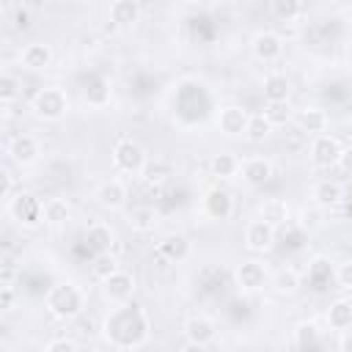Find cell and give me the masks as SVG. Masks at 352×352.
Instances as JSON below:
<instances>
[{
    "instance_id": "6da1fadb",
    "label": "cell",
    "mask_w": 352,
    "mask_h": 352,
    "mask_svg": "<svg viewBox=\"0 0 352 352\" xmlns=\"http://www.w3.org/2000/svg\"><path fill=\"white\" fill-rule=\"evenodd\" d=\"M148 330H151V322H148L146 311L135 302H124V305L113 308L102 324L104 341L118 349H135V346L146 344Z\"/></svg>"
},
{
    "instance_id": "7a4b0ae2",
    "label": "cell",
    "mask_w": 352,
    "mask_h": 352,
    "mask_svg": "<svg viewBox=\"0 0 352 352\" xmlns=\"http://www.w3.org/2000/svg\"><path fill=\"white\" fill-rule=\"evenodd\" d=\"M44 305H47V311H50L52 316H58V319H74V316L82 311V305H85V292H82L77 283L63 280V283H55V286L47 292Z\"/></svg>"
},
{
    "instance_id": "3957f363",
    "label": "cell",
    "mask_w": 352,
    "mask_h": 352,
    "mask_svg": "<svg viewBox=\"0 0 352 352\" xmlns=\"http://www.w3.org/2000/svg\"><path fill=\"white\" fill-rule=\"evenodd\" d=\"M30 110H33L38 118H44V121H58V118H63L66 110H69V96H66L63 88L47 85V88H41V91L33 94Z\"/></svg>"
},
{
    "instance_id": "277c9868",
    "label": "cell",
    "mask_w": 352,
    "mask_h": 352,
    "mask_svg": "<svg viewBox=\"0 0 352 352\" xmlns=\"http://www.w3.org/2000/svg\"><path fill=\"white\" fill-rule=\"evenodd\" d=\"M6 209H8V214L19 223V226H25V228H36V226H41L44 223V204L33 195V192H14L8 201H6Z\"/></svg>"
},
{
    "instance_id": "5b68a950",
    "label": "cell",
    "mask_w": 352,
    "mask_h": 352,
    "mask_svg": "<svg viewBox=\"0 0 352 352\" xmlns=\"http://www.w3.org/2000/svg\"><path fill=\"white\" fill-rule=\"evenodd\" d=\"M146 148L135 138H121L113 148V165L124 173H140L146 168Z\"/></svg>"
},
{
    "instance_id": "8992f818",
    "label": "cell",
    "mask_w": 352,
    "mask_h": 352,
    "mask_svg": "<svg viewBox=\"0 0 352 352\" xmlns=\"http://www.w3.org/2000/svg\"><path fill=\"white\" fill-rule=\"evenodd\" d=\"M102 294L107 302L113 305H124L132 300L135 294V275L126 272V270H118L116 275H110L107 280H102Z\"/></svg>"
},
{
    "instance_id": "52a82bcc",
    "label": "cell",
    "mask_w": 352,
    "mask_h": 352,
    "mask_svg": "<svg viewBox=\"0 0 352 352\" xmlns=\"http://www.w3.org/2000/svg\"><path fill=\"white\" fill-rule=\"evenodd\" d=\"M201 209L209 220H228L234 214V195L226 187H212V190H206Z\"/></svg>"
},
{
    "instance_id": "ba28073f",
    "label": "cell",
    "mask_w": 352,
    "mask_h": 352,
    "mask_svg": "<svg viewBox=\"0 0 352 352\" xmlns=\"http://www.w3.org/2000/svg\"><path fill=\"white\" fill-rule=\"evenodd\" d=\"M341 151H344V146L338 143V138H333L327 132L319 135V138H314V143H311V160H314L316 168H333V165H338Z\"/></svg>"
},
{
    "instance_id": "9c48e42d",
    "label": "cell",
    "mask_w": 352,
    "mask_h": 352,
    "mask_svg": "<svg viewBox=\"0 0 352 352\" xmlns=\"http://www.w3.org/2000/svg\"><path fill=\"white\" fill-rule=\"evenodd\" d=\"M250 47H253V55L258 60H264V63H272V60H278L283 55V38L275 30H258L253 36Z\"/></svg>"
},
{
    "instance_id": "30bf717a",
    "label": "cell",
    "mask_w": 352,
    "mask_h": 352,
    "mask_svg": "<svg viewBox=\"0 0 352 352\" xmlns=\"http://www.w3.org/2000/svg\"><path fill=\"white\" fill-rule=\"evenodd\" d=\"M267 280H270V272H267V267H264L261 261H256V258L242 261V264L236 267V283H239V289H245V292H258V289L267 286Z\"/></svg>"
},
{
    "instance_id": "8fae6325",
    "label": "cell",
    "mask_w": 352,
    "mask_h": 352,
    "mask_svg": "<svg viewBox=\"0 0 352 352\" xmlns=\"http://www.w3.org/2000/svg\"><path fill=\"white\" fill-rule=\"evenodd\" d=\"M272 242H275V228L267 226L264 220L256 217V220H250V223L245 226V248H248V250L264 253V250L272 248Z\"/></svg>"
},
{
    "instance_id": "7c38bea8",
    "label": "cell",
    "mask_w": 352,
    "mask_h": 352,
    "mask_svg": "<svg viewBox=\"0 0 352 352\" xmlns=\"http://www.w3.org/2000/svg\"><path fill=\"white\" fill-rule=\"evenodd\" d=\"M94 198H96V204L104 206V209H121V206L126 204V187H124L121 179H104V182L96 184Z\"/></svg>"
},
{
    "instance_id": "4fadbf2b",
    "label": "cell",
    "mask_w": 352,
    "mask_h": 352,
    "mask_svg": "<svg viewBox=\"0 0 352 352\" xmlns=\"http://www.w3.org/2000/svg\"><path fill=\"white\" fill-rule=\"evenodd\" d=\"M248 121H250V113L242 110L239 104H228V107H223L220 116H217V126H220V132H223V135H231V138L245 135Z\"/></svg>"
},
{
    "instance_id": "5bb4252c",
    "label": "cell",
    "mask_w": 352,
    "mask_h": 352,
    "mask_svg": "<svg viewBox=\"0 0 352 352\" xmlns=\"http://www.w3.org/2000/svg\"><path fill=\"white\" fill-rule=\"evenodd\" d=\"M8 154L16 165H33L38 157H41V146L33 135H16L11 143H8Z\"/></svg>"
},
{
    "instance_id": "9a60e30c",
    "label": "cell",
    "mask_w": 352,
    "mask_h": 352,
    "mask_svg": "<svg viewBox=\"0 0 352 352\" xmlns=\"http://www.w3.org/2000/svg\"><path fill=\"white\" fill-rule=\"evenodd\" d=\"M19 63L25 69H30V72H41V69H47L52 63V47L44 44V41H30V44L22 47Z\"/></svg>"
},
{
    "instance_id": "2e32d148",
    "label": "cell",
    "mask_w": 352,
    "mask_h": 352,
    "mask_svg": "<svg viewBox=\"0 0 352 352\" xmlns=\"http://www.w3.org/2000/svg\"><path fill=\"white\" fill-rule=\"evenodd\" d=\"M184 336H187V341L190 344H201V346H209L212 341H214V336H217V327H214V322L209 319V316H190L187 322H184Z\"/></svg>"
},
{
    "instance_id": "e0dca14e",
    "label": "cell",
    "mask_w": 352,
    "mask_h": 352,
    "mask_svg": "<svg viewBox=\"0 0 352 352\" xmlns=\"http://www.w3.org/2000/svg\"><path fill=\"white\" fill-rule=\"evenodd\" d=\"M311 198H314V204L322 206V209H336V206L344 204V187H341L338 182H333V179H322V182L314 184Z\"/></svg>"
},
{
    "instance_id": "ac0fdd59",
    "label": "cell",
    "mask_w": 352,
    "mask_h": 352,
    "mask_svg": "<svg viewBox=\"0 0 352 352\" xmlns=\"http://www.w3.org/2000/svg\"><path fill=\"white\" fill-rule=\"evenodd\" d=\"M157 253H160L162 258L179 264V261H184V258L192 253V242H190V236H184V234H170V236H165V239L157 245Z\"/></svg>"
},
{
    "instance_id": "d6986e66",
    "label": "cell",
    "mask_w": 352,
    "mask_h": 352,
    "mask_svg": "<svg viewBox=\"0 0 352 352\" xmlns=\"http://www.w3.org/2000/svg\"><path fill=\"white\" fill-rule=\"evenodd\" d=\"M239 173H242V179H245L248 184L258 187V184L270 182V176H272V162H270L267 157H248V160L242 162Z\"/></svg>"
},
{
    "instance_id": "ffe728a7",
    "label": "cell",
    "mask_w": 352,
    "mask_h": 352,
    "mask_svg": "<svg viewBox=\"0 0 352 352\" xmlns=\"http://www.w3.org/2000/svg\"><path fill=\"white\" fill-rule=\"evenodd\" d=\"M85 242H88V248L94 250V256L110 253V248H113V242H116V234H113V228H110L107 223H94V226H88V231H85Z\"/></svg>"
},
{
    "instance_id": "44dd1931",
    "label": "cell",
    "mask_w": 352,
    "mask_h": 352,
    "mask_svg": "<svg viewBox=\"0 0 352 352\" xmlns=\"http://www.w3.org/2000/svg\"><path fill=\"white\" fill-rule=\"evenodd\" d=\"M258 220H264V223L272 226V228L283 226V223L289 220V204H286L283 198H267V201H261V206H258Z\"/></svg>"
},
{
    "instance_id": "7402d4cb",
    "label": "cell",
    "mask_w": 352,
    "mask_h": 352,
    "mask_svg": "<svg viewBox=\"0 0 352 352\" xmlns=\"http://www.w3.org/2000/svg\"><path fill=\"white\" fill-rule=\"evenodd\" d=\"M264 99L267 102H289V91H292V85H289V77L286 74H280V72H272V74H267L264 77Z\"/></svg>"
},
{
    "instance_id": "603a6c76",
    "label": "cell",
    "mask_w": 352,
    "mask_h": 352,
    "mask_svg": "<svg viewBox=\"0 0 352 352\" xmlns=\"http://www.w3.org/2000/svg\"><path fill=\"white\" fill-rule=\"evenodd\" d=\"M327 124H330V118H327V113L322 107H305L300 113V129L308 132V135H314V138L324 135L327 132Z\"/></svg>"
},
{
    "instance_id": "cb8c5ba5",
    "label": "cell",
    "mask_w": 352,
    "mask_h": 352,
    "mask_svg": "<svg viewBox=\"0 0 352 352\" xmlns=\"http://www.w3.org/2000/svg\"><path fill=\"white\" fill-rule=\"evenodd\" d=\"M140 19V3L135 0H116L110 6V22L126 28V25H135Z\"/></svg>"
},
{
    "instance_id": "d4e9b609",
    "label": "cell",
    "mask_w": 352,
    "mask_h": 352,
    "mask_svg": "<svg viewBox=\"0 0 352 352\" xmlns=\"http://www.w3.org/2000/svg\"><path fill=\"white\" fill-rule=\"evenodd\" d=\"M239 168H242V162H239L236 154H231V151H220V154H214L212 162H209V170H212V176H217V179H234V176L239 173Z\"/></svg>"
},
{
    "instance_id": "484cf974",
    "label": "cell",
    "mask_w": 352,
    "mask_h": 352,
    "mask_svg": "<svg viewBox=\"0 0 352 352\" xmlns=\"http://www.w3.org/2000/svg\"><path fill=\"white\" fill-rule=\"evenodd\" d=\"M327 324L333 330H349L352 327V300H336L330 308H327Z\"/></svg>"
},
{
    "instance_id": "4316f807",
    "label": "cell",
    "mask_w": 352,
    "mask_h": 352,
    "mask_svg": "<svg viewBox=\"0 0 352 352\" xmlns=\"http://www.w3.org/2000/svg\"><path fill=\"white\" fill-rule=\"evenodd\" d=\"M72 217V206L66 198H50L44 204V223L50 226H66Z\"/></svg>"
},
{
    "instance_id": "83f0119b",
    "label": "cell",
    "mask_w": 352,
    "mask_h": 352,
    "mask_svg": "<svg viewBox=\"0 0 352 352\" xmlns=\"http://www.w3.org/2000/svg\"><path fill=\"white\" fill-rule=\"evenodd\" d=\"M157 209L154 206H148V204H140V206H132V212H129V226L135 228V231H151L154 226H157Z\"/></svg>"
},
{
    "instance_id": "f1b7e54d",
    "label": "cell",
    "mask_w": 352,
    "mask_h": 352,
    "mask_svg": "<svg viewBox=\"0 0 352 352\" xmlns=\"http://www.w3.org/2000/svg\"><path fill=\"white\" fill-rule=\"evenodd\" d=\"M140 173H143L146 184H165L173 176V165L165 160H151V162H146V168Z\"/></svg>"
},
{
    "instance_id": "f546056e",
    "label": "cell",
    "mask_w": 352,
    "mask_h": 352,
    "mask_svg": "<svg viewBox=\"0 0 352 352\" xmlns=\"http://www.w3.org/2000/svg\"><path fill=\"white\" fill-rule=\"evenodd\" d=\"M330 278H336V261H330L327 256H316L308 264V280L311 283H327Z\"/></svg>"
},
{
    "instance_id": "4dcf8cb0",
    "label": "cell",
    "mask_w": 352,
    "mask_h": 352,
    "mask_svg": "<svg viewBox=\"0 0 352 352\" xmlns=\"http://www.w3.org/2000/svg\"><path fill=\"white\" fill-rule=\"evenodd\" d=\"M272 289H275L278 294H294V292L300 289V275H297V270H292V267L278 270V272L272 275Z\"/></svg>"
},
{
    "instance_id": "1f68e13d",
    "label": "cell",
    "mask_w": 352,
    "mask_h": 352,
    "mask_svg": "<svg viewBox=\"0 0 352 352\" xmlns=\"http://www.w3.org/2000/svg\"><path fill=\"white\" fill-rule=\"evenodd\" d=\"M297 226L302 228V231H316V228H322L324 226V209L322 206H302L300 209V214H297Z\"/></svg>"
},
{
    "instance_id": "d6a6232c",
    "label": "cell",
    "mask_w": 352,
    "mask_h": 352,
    "mask_svg": "<svg viewBox=\"0 0 352 352\" xmlns=\"http://www.w3.org/2000/svg\"><path fill=\"white\" fill-rule=\"evenodd\" d=\"M270 129H272V124H270L261 113H253L250 121H248V129H245V140H250V143H264L267 135H270Z\"/></svg>"
},
{
    "instance_id": "836d02e7",
    "label": "cell",
    "mask_w": 352,
    "mask_h": 352,
    "mask_svg": "<svg viewBox=\"0 0 352 352\" xmlns=\"http://www.w3.org/2000/svg\"><path fill=\"white\" fill-rule=\"evenodd\" d=\"M270 11L280 22H292V19H297L302 14V3L300 0H272L270 3Z\"/></svg>"
},
{
    "instance_id": "e575fe53",
    "label": "cell",
    "mask_w": 352,
    "mask_h": 352,
    "mask_svg": "<svg viewBox=\"0 0 352 352\" xmlns=\"http://www.w3.org/2000/svg\"><path fill=\"white\" fill-rule=\"evenodd\" d=\"M261 116H264L272 126H280V124H286V121L292 118V104H289V102H267L264 110H261Z\"/></svg>"
},
{
    "instance_id": "d590c367",
    "label": "cell",
    "mask_w": 352,
    "mask_h": 352,
    "mask_svg": "<svg viewBox=\"0 0 352 352\" xmlns=\"http://www.w3.org/2000/svg\"><path fill=\"white\" fill-rule=\"evenodd\" d=\"M91 270H94V278L107 280V278H110V275H116L121 267H118V261H116V256H113V253H99V256H94Z\"/></svg>"
},
{
    "instance_id": "8d00e7d4",
    "label": "cell",
    "mask_w": 352,
    "mask_h": 352,
    "mask_svg": "<svg viewBox=\"0 0 352 352\" xmlns=\"http://www.w3.org/2000/svg\"><path fill=\"white\" fill-rule=\"evenodd\" d=\"M19 88H22V82H19V77H14V74H3L0 77V102L3 104H11L16 96H19Z\"/></svg>"
},
{
    "instance_id": "74e56055",
    "label": "cell",
    "mask_w": 352,
    "mask_h": 352,
    "mask_svg": "<svg viewBox=\"0 0 352 352\" xmlns=\"http://www.w3.org/2000/svg\"><path fill=\"white\" fill-rule=\"evenodd\" d=\"M297 344H300L302 349H308V346L319 344V330H316V324H311V322H302V324L297 327Z\"/></svg>"
},
{
    "instance_id": "f35d334b",
    "label": "cell",
    "mask_w": 352,
    "mask_h": 352,
    "mask_svg": "<svg viewBox=\"0 0 352 352\" xmlns=\"http://www.w3.org/2000/svg\"><path fill=\"white\" fill-rule=\"evenodd\" d=\"M336 280L341 289H349L352 292V261H341L336 267Z\"/></svg>"
},
{
    "instance_id": "ab89813d",
    "label": "cell",
    "mask_w": 352,
    "mask_h": 352,
    "mask_svg": "<svg viewBox=\"0 0 352 352\" xmlns=\"http://www.w3.org/2000/svg\"><path fill=\"white\" fill-rule=\"evenodd\" d=\"M44 352H77V344L72 338H52Z\"/></svg>"
},
{
    "instance_id": "60d3db41",
    "label": "cell",
    "mask_w": 352,
    "mask_h": 352,
    "mask_svg": "<svg viewBox=\"0 0 352 352\" xmlns=\"http://www.w3.org/2000/svg\"><path fill=\"white\" fill-rule=\"evenodd\" d=\"M14 302H16V292H14V286H0V308H3V311H11Z\"/></svg>"
},
{
    "instance_id": "b9f144b4",
    "label": "cell",
    "mask_w": 352,
    "mask_h": 352,
    "mask_svg": "<svg viewBox=\"0 0 352 352\" xmlns=\"http://www.w3.org/2000/svg\"><path fill=\"white\" fill-rule=\"evenodd\" d=\"M14 25H16V28H28V25H30V11H28V6H16V8H14Z\"/></svg>"
},
{
    "instance_id": "7bdbcfd3",
    "label": "cell",
    "mask_w": 352,
    "mask_h": 352,
    "mask_svg": "<svg viewBox=\"0 0 352 352\" xmlns=\"http://www.w3.org/2000/svg\"><path fill=\"white\" fill-rule=\"evenodd\" d=\"M338 168H341L346 176H352V146H346V148L341 151V157H338Z\"/></svg>"
},
{
    "instance_id": "ee69618b",
    "label": "cell",
    "mask_w": 352,
    "mask_h": 352,
    "mask_svg": "<svg viewBox=\"0 0 352 352\" xmlns=\"http://www.w3.org/2000/svg\"><path fill=\"white\" fill-rule=\"evenodd\" d=\"M0 179H3V184H0V198H6V201H8V198L14 195V192H11V187H14V184H11V173H8V170H3V173H0Z\"/></svg>"
},
{
    "instance_id": "f6af8a7d",
    "label": "cell",
    "mask_w": 352,
    "mask_h": 352,
    "mask_svg": "<svg viewBox=\"0 0 352 352\" xmlns=\"http://www.w3.org/2000/svg\"><path fill=\"white\" fill-rule=\"evenodd\" d=\"M338 352H352V327L338 336Z\"/></svg>"
},
{
    "instance_id": "bcb514c9",
    "label": "cell",
    "mask_w": 352,
    "mask_h": 352,
    "mask_svg": "<svg viewBox=\"0 0 352 352\" xmlns=\"http://www.w3.org/2000/svg\"><path fill=\"white\" fill-rule=\"evenodd\" d=\"M344 187V204H349L352 206V176L346 179V184H341Z\"/></svg>"
},
{
    "instance_id": "7dc6e473",
    "label": "cell",
    "mask_w": 352,
    "mask_h": 352,
    "mask_svg": "<svg viewBox=\"0 0 352 352\" xmlns=\"http://www.w3.org/2000/svg\"><path fill=\"white\" fill-rule=\"evenodd\" d=\"M182 352H206V346H201V344H190V341H187Z\"/></svg>"
},
{
    "instance_id": "c3c4849f",
    "label": "cell",
    "mask_w": 352,
    "mask_h": 352,
    "mask_svg": "<svg viewBox=\"0 0 352 352\" xmlns=\"http://www.w3.org/2000/svg\"><path fill=\"white\" fill-rule=\"evenodd\" d=\"M206 352H226V349H223V346H217V344H214V341H212V344H209V346H206Z\"/></svg>"
},
{
    "instance_id": "681fc988",
    "label": "cell",
    "mask_w": 352,
    "mask_h": 352,
    "mask_svg": "<svg viewBox=\"0 0 352 352\" xmlns=\"http://www.w3.org/2000/svg\"><path fill=\"white\" fill-rule=\"evenodd\" d=\"M346 19L352 22V6H346Z\"/></svg>"
}]
</instances>
